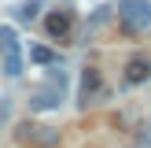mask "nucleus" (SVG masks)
I'll list each match as a JSON object with an SVG mask.
<instances>
[{
    "mask_svg": "<svg viewBox=\"0 0 151 148\" xmlns=\"http://www.w3.org/2000/svg\"><path fill=\"white\" fill-rule=\"evenodd\" d=\"M118 15H122L125 30L137 33V30L151 26V0H122V4H118Z\"/></svg>",
    "mask_w": 151,
    "mask_h": 148,
    "instance_id": "nucleus-1",
    "label": "nucleus"
},
{
    "mask_svg": "<svg viewBox=\"0 0 151 148\" xmlns=\"http://www.w3.org/2000/svg\"><path fill=\"white\" fill-rule=\"evenodd\" d=\"M59 133L52 130V126H33V122H22L15 126V141L19 144H55Z\"/></svg>",
    "mask_w": 151,
    "mask_h": 148,
    "instance_id": "nucleus-2",
    "label": "nucleus"
},
{
    "mask_svg": "<svg viewBox=\"0 0 151 148\" xmlns=\"http://www.w3.org/2000/svg\"><path fill=\"white\" fill-rule=\"evenodd\" d=\"M70 26H74L70 11H52V15H44V33H48V37H55V41L70 33Z\"/></svg>",
    "mask_w": 151,
    "mask_h": 148,
    "instance_id": "nucleus-3",
    "label": "nucleus"
},
{
    "mask_svg": "<svg viewBox=\"0 0 151 148\" xmlns=\"http://www.w3.org/2000/svg\"><path fill=\"white\" fill-rule=\"evenodd\" d=\"M151 78V59L147 56H137L125 63V85H144V81Z\"/></svg>",
    "mask_w": 151,
    "mask_h": 148,
    "instance_id": "nucleus-4",
    "label": "nucleus"
},
{
    "mask_svg": "<svg viewBox=\"0 0 151 148\" xmlns=\"http://www.w3.org/2000/svg\"><path fill=\"white\" fill-rule=\"evenodd\" d=\"M96 93H103V78H100L96 67H85L81 70V104H92Z\"/></svg>",
    "mask_w": 151,
    "mask_h": 148,
    "instance_id": "nucleus-5",
    "label": "nucleus"
},
{
    "mask_svg": "<svg viewBox=\"0 0 151 148\" xmlns=\"http://www.w3.org/2000/svg\"><path fill=\"white\" fill-rule=\"evenodd\" d=\"M29 107H33V111H52V107H59V93H55V89H41V93H33Z\"/></svg>",
    "mask_w": 151,
    "mask_h": 148,
    "instance_id": "nucleus-6",
    "label": "nucleus"
},
{
    "mask_svg": "<svg viewBox=\"0 0 151 148\" xmlns=\"http://www.w3.org/2000/svg\"><path fill=\"white\" fill-rule=\"evenodd\" d=\"M0 67H4V74H11V78L22 70V52H19V44H11V48L0 56Z\"/></svg>",
    "mask_w": 151,
    "mask_h": 148,
    "instance_id": "nucleus-7",
    "label": "nucleus"
},
{
    "mask_svg": "<svg viewBox=\"0 0 151 148\" xmlns=\"http://www.w3.org/2000/svg\"><path fill=\"white\" fill-rule=\"evenodd\" d=\"M37 11H41V0H26V4L15 7V19H19V22H33Z\"/></svg>",
    "mask_w": 151,
    "mask_h": 148,
    "instance_id": "nucleus-8",
    "label": "nucleus"
},
{
    "mask_svg": "<svg viewBox=\"0 0 151 148\" xmlns=\"http://www.w3.org/2000/svg\"><path fill=\"white\" fill-rule=\"evenodd\" d=\"M29 59H33V63H55V52H52V48H44V44H37V48L33 52H29Z\"/></svg>",
    "mask_w": 151,
    "mask_h": 148,
    "instance_id": "nucleus-9",
    "label": "nucleus"
},
{
    "mask_svg": "<svg viewBox=\"0 0 151 148\" xmlns=\"http://www.w3.org/2000/svg\"><path fill=\"white\" fill-rule=\"evenodd\" d=\"M11 44H19L15 41V26H0V56H4Z\"/></svg>",
    "mask_w": 151,
    "mask_h": 148,
    "instance_id": "nucleus-10",
    "label": "nucleus"
}]
</instances>
